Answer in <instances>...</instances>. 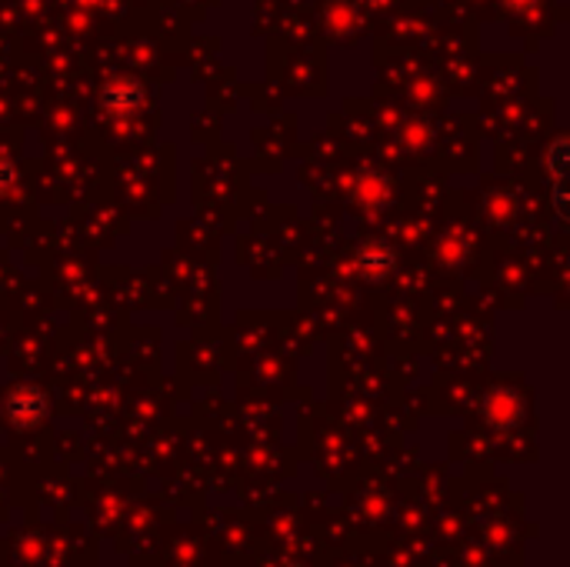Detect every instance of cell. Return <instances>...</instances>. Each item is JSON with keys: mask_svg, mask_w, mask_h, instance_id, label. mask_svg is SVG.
<instances>
[{"mask_svg": "<svg viewBox=\"0 0 570 567\" xmlns=\"http://www.w3.org/2000/svg\"><path fill=\"white\" fill-rule=\"evenodd\" d=\"M51 414V400L44 391L37 387H14L8 397H4V417L14 424V428H34L44 417Z\"/></svg>", "mask_w": 570, "mask_h": 567, "instance_id": "obj_1", "label": "cell"}, {"mask_svg": "<svg viewBox=\"0 0 570 567\" xmlns=\"http://www.w3.org/2000/svg\"><path fill=\"white\" fill-rule=\"evenodd\" d=\"M354 264H357V270H361L367 280H384V277H390V274L397 270V254H394V247L384 244V240H367V244L357 247Z\"/></svg>", "mask_w": 570, "mask_h": 567, "instance_id": "obj_2", "label": "cell"}, {"mask_svg": "<svg viewBox=\"0 0 570 567\" xmlns=\"http://www.w3.org/2000/svg\"><path fill=\"white\" fill-rule=\"evenodd\" d=\"M520 397L517 394H510V391H504V387H497V391H491L487 394V400H484V414H487V420L494 424V428H514V424L520 420Z\"/></svg>", "mask_w": 570, "mask_h": 567, "instance_id": "obj_3", "label": "cell"}, {"mask_svg": "<svg viewBox=\"0 0 570 567\" xmlns=\"http://www.w3.org/2000/svg\"><path fill=\"white\" fill-rule=\"evenodd\" d=\"M283 567H304V564H283Z\"/></svg>", "mask_w": 570, "mask_h": 567, "instance_id": "obj_4", "label": "cell"}]
</instances>
